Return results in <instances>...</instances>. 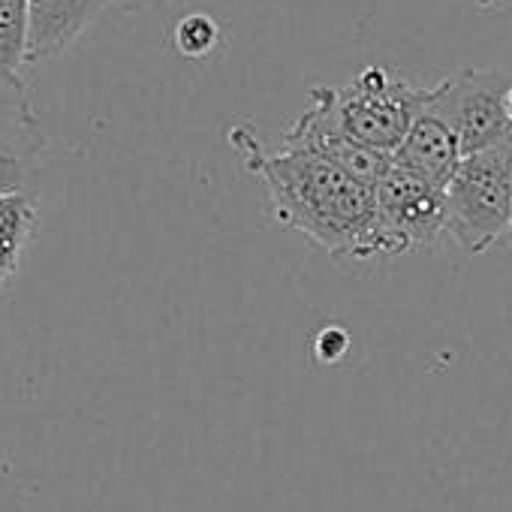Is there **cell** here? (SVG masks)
Here are the masks:
<instances>
[{
	"label": "cell",
	"mask_w": 512,
	"mask_h": 512,
	"mask_svg": "<svg viewBox=\"0 0 512 512\" xmlns=\"http://www.w3.org/2000/svg\"><path fill=\"white\" fill-rule=\"evenodd\" d=\"M0 127L37 130L31 88H0Z\"/></svg>",
	"instance_id": "cell-12"
},
{
	"label": "cell",
	"mask_w": 512,
	"mask_h": 512,
	"mask_svg": "<svg viewBox=\"0 0 512 512\" xmlns=\"http://www.w3.org/2000/svg\"><path fill=\"white\" fill-rule=\"evenodd\" d=\"M115 0H28V67L67 52Z\"/></svg>",
	"instance_id": "cell-7"
},
{
	"label": "cell",
	"mask_w": 512,
	"mask_h": 512,
	"mask_svg": "<svg viewBox=\"0 0 512 512\" xmlns=\"http://www.w3.org/2000/svg\"><path fill=\"white\" fill-rule=\"evenodd\" d=\"M374 202L389 256L428 247L440 232H446V190L416 178L395 163L377 181Z\"/></svg>",
	"instance_id": "cell-5"
},
{
	"label": "cell",
	"mask_w": 512,
	"mask_h": 512,
	"mask_svg": "<svg viewBox=\"0 0 512 512\" xmlns=\"http://www.w3.org/2000/svg\"><path fill=\"white\" fill-rule=\"evenodd\" d=\"M461 160H464V151H461L458 136L431 109H425L413 121L410 133L404 136V142L392 154L395 166L413 172L416 178H422V181H428V184H434L440 190L449 187V181L455 178Z\"/></svg>",
	"instance_id": "cell-8"
},
{
	"label": "cell",
	"mask_w": 512,
	"mask_h": 512,
	"mask_svg": "<svg viewBox=\"0 0 512 512\" xmlns=\"http://www.w3.org/2000/svg\"><path fill=\"white\" fill-rule=\"evenodd\" d=\"M512 82L488 70H461L434 88L428 109L440 115L461 142L464 157L512 142L506 94Z\"/></svg>",
	"instance_id": "cell-4"
},
{
	"label": "cell",
	"mask_w": 512,
	"mask_h": 512,
	"mask_svg": "<svg viewBox=\"0 0 512 512\" xmlns=\"http://www.w3.org/2000/svg\"><path fill=\"white\" fill-rule=\"evenodd\" d=\"M347 347H350V335H347L344 329L332 326V329H323V332L317 335L314 353H317L326 365H335V362H341V359H344Z\"/></svg>",
	"instance_id": "cell-13"
},
{
	"label": "cell",
	"mask_w": 512,
	"mask_h": 512,
	"mask_svg": "<svg viewBox=\"0 0 512 512\" xmlns=\"http://www.w3.org/2000/svg\"><path fill=\"white\" fill-rule=\"evenodd\" d=\"M229 142L241 163L263 178L281 226L308 235L341 260L389 256L377 223L374 187L350 178L335 163L296 148L266 151L250 124H235Z\"/></svg>",
	"instance_id": "cell-1"
},
{
	"label": "cell",
	"mask_w": 512,
	"mask_h": 512,
	"mask_svg": "<svg viewBox=\"0 0 512 512\" xmlns=\"http://www.w3.org/2000/svg\"><path fill=\"white\" fill-rule=\"evenodd\" d=\"M281 148H296V151H311L329 163H335L338 169H344L350 178L377 187V181L389 172L392 157L371 151L353 139H347L332 115L326 88H314L311 91V106L287 127Z\"/></svg>",
	"instance_id": "cell-6"
},
{
	"label": "cell",
	"mask_w": 512,
	"mask_h": 512,
	"mask_svg": "<svg viewBox=\"0 0 512 512\" xmlns=\"http://www.w3.org/2000/svg\"><path fill=\"white\" fill-rule=\"evenodd\" d=\"M326 88L341 133L371 151L395 154L413 121L428 109L434 88H416L386 67H365L353 82Z\"/></svg>",
	"instance_id": "cell-2"
},
{
	"label": "cell",
	"mask_w": 512,
	"mask_h": 512,
	"mask_svg": "<svg viewBox=\"0 0 512 512\" xmlns=\"http://www.w3.org/2000/svg\"><path fill=\"white\" fill-rule=\"evenodd\" d=\"M118 10L124 13H142V10H154V7H163L169 0H115Z\"/></svg>",
	"instance_id": "cell-14"
},
{
	"label": "cell",
	"mask_w": 512,
	"mask_h": 512,
	"mask_svg": "<svg viewBox=\"0 0 512 512\" xmlns=\"http://www.w3.org/2000/svg\"><path fill=\"white\" fill-rule=\"evenodd\" d=\"M512 217V142L467 154L446 187V232L464 253L506 238Z\"/></svg>",
	"instance_id": "cell-3"
},
{
	"label": "cell",
	"mask_w": 512,
	"mask_h": 512,
	"mask_svg": "<svg viewBox=\"0 0 512 512\" xmlns=\"http://www.w3.org/2000/svg\"><path fill=\"white\" fill-rule=\"evenodd\" d=\"M37 232V205L25 193L0 196V284L16 275Z\"/></svg>",
	"instance_id": "cell-9"
},
{
	"label": "cell",
	"mask_w": 512,
	"mask_h": 512,
	"mask_svg": "<svg viewBox=\"0 0 512 512\" xmlns=\"http://www.w3.org/2000/svg\"><path fill=\"white\" fill-rule=\"evenodd\" d=\"M479 7H497V4H503V0H476Z\"/></svg>",
	"instance_id": "cell-16"
},
{
	"label": "cell",
	"mask_w": 512,
	"mask_h": 512,
	"mask_svg": "<svg viewBox=\"0 0 512 512\" xmlns=\"http://www.w3.org/2000/svg\"><path fill=\"white\" fill-rule=\"evenodd\" d=\"M506 244L512 247V217H509V229H506Z\"/></svg>",
	"instance_id": "cell-17"
},
{
	"label": "cell",
	"mask_w": 512,
	"mask_h": 512,
	"mask_svg": "<svg viewBox=\"0 0 512 512\" xmlns=\"http://www.w3.org/2000/svg\"><path fill=\"white\" fill-rule=\"evenodd\" d=\"M172 43H175L181 58L199 61L220 46V25L208 13H190L175 25Z\"/></svg>",
	"instance_id": "cell-11"
},
{
	"label": "cell",
	"mask_w": 512,
	"mask_h": 512,
	"mask_svg": "<svg viewBox=\"0 0 512 512\" xmlns=\"http://www.w3.org/2000/svg\"><path fill=\"white\" fill-rule=\"evenodd\" d=\"M506 115H509V127H512V88L506 94Z\"/></svg>",
	"instance_id": "cell-15"
},
{
	"label": "cell",
	"mask_w": 512,
	"mask_h": 512,
	"mask_svg": "<svg viewBox=\"0 0 512 512\" xmlns=\"http://www.w3.org/2000/svg\"><path fill=\"white\" fill-rule=\"evenodd\" d=\"M43 139L37 130L0 127V196L22 193Z\"/></svg>",
	"instance_id": "cell-10"
}]
</instances>
